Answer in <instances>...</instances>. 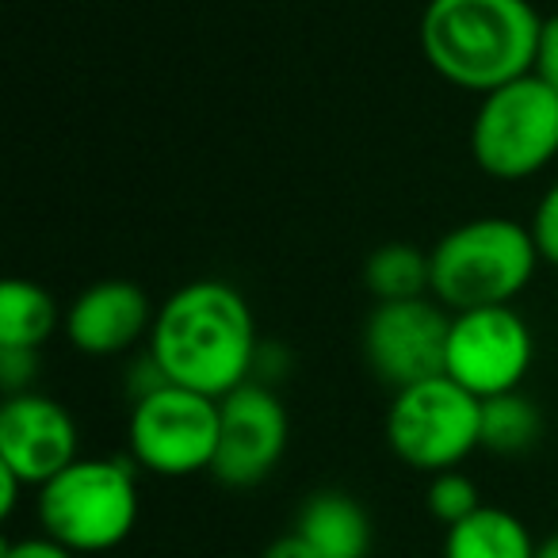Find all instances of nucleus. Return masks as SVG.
I'll return each mask as SVG.
<instances>
[{
  "instance_id": "22",
  "label": "nucleus",
  "mask_w": 558,
  "mask_h": 558,
  "mask_svg": "<svg viewBox=\"0 0 558 558\" xmlns=\"http://www.w3.org/2000/svg\"><path fill=\"white\" fill-rule=\"evenodd\" d=\"M0 558H81V555H73L70 547L54 543L50 535H32V539H12V543H4Z\"/></svg>"
},
{
  "instance_id": "5",
  "label": "nucleus",
  "mask_w": 558,
  "mask_h": 558,
  "mask_svg": "<svg viewBox=\"0 0 558 558\" xmlns=\"http://www.w3.org/2000/svg\"><path fill=\"white\" fill-rule=\"evenodd\" d=\"M471 154L494 180H527L558 157V93L535 73L482 96L471 123Z\"/></svg>"
},
{
  "instance_id": "23",
  "label": "nucleus",
  "mask_w": 558,
  "mask_h": 558,
  "mask_svg": "<svg viewBox=\"0 0 558 558\" xmlns=\"http://www.w3.org/2000/svg\"><path fill=\"white\" fill-rule=\"evenodd\" d=\"M260 558H322V555L299 532H288V535H279V539H271Z\"/></svg>"
},
{
  "instance_id": "21",
  "label": "nucleus",
  "mask_w": 558,
  "mask_h": 558,
  "mask_svg": "<svg viewBox=\"0 0 558 558\" xmlns=\"http://www.w3.org/2000/svg\"><path fill=\"white\" fill-rule=\"evenodd\" d=\"M532 73L543 81V85L558 93V16L543 20L539 50H535V70Z\"/></svg>"
},
{
  "instance_id": "20",
  "label": "nucleus",
  "mask_w": 558,
  "mask_h": 558,
  "mask_svg": "<svg viewBox=\"0 0 558 558\" xmlns=\"http://www.w3.org/2000/svg\"><path fill=\"white\" fill-rule=\"evenodd\" d=\"M39 375V352L35 349H0V387L4 395H27Z\"/></svg>"
},
{
  "instance_id": "13",
  "label": "nucleus",
  "mask_w": 558,
  "mask_h": 558,
  "mask_svg": "<svg viewBox=\"0 0 558 558\" xmlns=\"http://www.w3.org/2000/svg\"><path fill=\"white\" fill-rule=\"evenodd\" d=\"M295 532L322 558H367L372 555V517L344 489H318L303 501Z\"/></svg>"
},
{
  "instance_id": "14",
  "label": "nucleus",
  "mask_w": 558,
  "mask_h": 558,
  "mask_svg": "<svg viewBox=\"0 0 558 558\" xmlns=\"http://www.w3.org/2000/svg\"><path fill=\"white\" fill-rule=\"evenodd\" d=\"M444 558H535V539L509 509L482 505L444 535Z\"/></svg>"
},
{
  "instance_id": "11",
  "label": "nucleus",
  "mask_w": 558,
  "mask_h": 558,
  "mask_svg": "<svg viewBox=\"0 0 558 558\" xmlns=\"http://www.w3.org/2000/svg\"><path fill=\"white\" fill-rule=\"evenodd\" d=\"M77 425L70 410L47 395H16L0 405V466L27 482V486H47L54 474L77 463Z\"/></svg>"
},
{
  "instance_id": "6",
  "label": "nucleus",
  "mask_w": 558,
  "mask_h": 558,
  "mask_svg": "<svg viewBox=\"0 0 558 558\" xmlns=\"http://www.w3.org/2000/svg\"><path fill=\"white\" fill-rule=\"evenodd\" d=\"M387 444L413 471H456L474 448H482V398L448 375L395 390L387 410Z\"/></svg>"
},
{
  "instance_id": "10",
  "label": "nucleus",
  "mask_w": 558,
  "mask_h": 558,
  "mask_svg": "<svg viewBox=\"0 0 558 558\" xmlns=\"http://www.w3.org/2000/svg\"><path fill=\"white\" fill-rule=\"evenodd\" d=\"M288 410L264 383L248 379L218 402V451L210 474L230 489L260 486L288 451Z\"/></svg>"
},
{
  "instance_id": "12",
  "label": "nucleus",
  "mask_w": 558,
  "mask_h": 558,
  "mask_svg": "<svg viewBox=\"0 0 558 558\" xmlns=\"http://www.w3.org/2000/svg\"><path fill=\"white\" fill-rule=\"evenodd\" d=\"M146 291L126 279H100L65 311V337L85 356H119L154 329Z\"/></svg>"
},
{
  "instance_id": "16",
  "label": "nucleus",
  "mask_w": 558,
  "mask_h": 558,
  "mask_svg": "<svg viewBox=\"0 0 558 558\" xmlns=\"http://www.w3.org/2000/svg\"><path fill=\"white\" fill-rule=\"evenodd\" d=\"M364 288L379 303L425 299V291H433V260L410 241H387L364 260Z\"/></svg>"
},
{
  "instance_id": "15",
  "label": "nucleus",
  "mask_w": 558,
  "mask_h": 558,
  "mask_svg": "<svg viewBox=\"0 0 558 558\" xmlns=\"http://www.w3.org/2000/svg\"><path fill=\"white\" fill-rule=\"evenodd\" d=\"M58 329V303L47 288L32 279H4L0 283V349H35L50 341Z\"/></svg>"
},
{
  "instance_id": "9",
  "label": "nucleus",
  "mask_w": 558,
  "mask_h": 558,
  "mask_svg": "<svg viewBox=\"0 0 558 558\" xmlns=\"http://www.w3.org/2000/svg\"><path fill=\"white\" fill-rule=\"evenodd\" d=\"M451 318L440 303L405 299V303H375L364 322V356L375 379L395 390L436 379L448 372Z\"/></svg>"
},
{
  "instance_id": "19",
  "label": "nucleus",
  "mask_w": 558,
  "mask_h": 558,
  "mask_svg": "<svg viewBox=\"0 0 558 558\" xmlns=\"http://www.w3.org/2000/svg\"><path fill=\"white\" fill-rule=\"evenodd\" d=\"M532 238H535V248H539V260L555 264L558 268V180L543 192L539 207H535V218H532Z\"/></svg>"
},
{
  "instance_id": "3",
  "label": "nucleus",
  "mask_w": 558,
  "mask_h": 558,
  "mask_svg": "<svg viewBox=\"0 0 558 558\" xmlns=\"http://www.w3.org/2000/svg\"><path fill=\"white\" fill-rule=\"evenodd\" d=\"M428 260L436 303L463 314L509 306L532 283L539 248L532 230L512 218H471L444 233Z\"/></svg>"
},
{
  "instance_id": "2",
  "label": "nucleus",
  "mask_w": 558,
  "mask_h": 558,
  "mask_svg": "<svg viewBox=\"0 0 558 558\" xmlns=\"http://www.w3.org/2000/svg\"><path fill=\"white\" fill-rule=\"evenodd\" d=\"M543 16L527 0H428L421 54L448 85L489 96L535 70Z\"/></svg>"
},
{
  "instance_id": "4",
  "label": "nucleus",
  "mask_w": 558,
  "mask_h": 558,
  "mask_svg": "<svg viewBox=\"0 0 558 558\" xmlns=\"http://www.w3.org/2000/svg\"><path fill=\"white\" fill-rule=\"evenodd\" d=\"M43 535L73 555H104L138 524V478L123 459H77L39 486Z\"/></svg>"
},
{
  "instance_id": "1",
  "label": "nucleus",
  "mask_w": 558,
  "mask_h": 558,
  "mask_svg": "<svg viewBox=\"0 0 558 558\" xmlns=\"http://www.w3.org/2000/svg\"><path fill=\"white\" fill-rule=\"evenodd\" d=\"M256 326L248 303L218 279L172 291L149 329V356L165 379L222 402L253 379Z\"/></svg>"
},
{
  "instance_id": "24",
  "label": "nucleus",
  "mask_w": 558,
  "mask_h": 558,
  "mask_svg": "<svg viewBox=\"0 0 558 558\" xmlns=\"http://www.w3.org/2000/svg\"><path fill=\"white\" fill-rule=\"evenodd\" d=\"M27 482L20 478V474H12L9 466H0V517L9 520L12 512H16L20 505V489H24Z\"/></svg>"
},
{
  "instance_id": "17",
  "label": "nucleus",
  "mask_w": 558,
  "mask_h": 558,
  "mask_svg": "<svg viewBox=\"0 0 558 558\" xmlns=\"http://www.w3.org/2000/svg\"><path fill=\"white\" fill-rule=\"evenodd\" d=\"M543 436V413L520 390L482 402V448L494 456H524Z\"/></svg>"
},
{
  "instance_id": "25",
  "label": "nucleus",
  "mask_w": 558,
  "mask_h": 558,
  "mask_svg": "<svg viewBox=\"0 0 558 558\" xmlns=\"http://www.w3.org/2000/svg\"><path fill=\"white\" fill-rule=\"evenodd\" d=\"M535 558H558V532L535 543Z\"/></svg>"
},
{
  "instance_id": "7",
  "label": "nucleus",
  "mask_w": 558,
  "mask_h": 558,
  "mask_svg": "<svg viewBox=\"0 0 558 558\" xmlns=\"http://www.w3.org/2000/svg\"><path fill=\"white\" fill-rule=\"evenodd\" d=\"M131 459L161 478L210 471L218 451V402L177 383L134 398Z\"/></svg>"
},
{
  "instance_id": "18",
  "label": "nucleus",
  "mask_w": 558,
  "mask_h": 558,
  "mask_svg": "<svg viewBox=\"0 0 558 558\" xmlns=\"http://www.w3.org/2000/svg\"><path fill=\"white\" fill-rule=\"evenodd\" d=\"M425 505L444 527H451V524H459V520L474 517V512L482 509V497H478V486L456 466V471L433 474V482H428V489H425Z\"/></svg>"
},
{
  "instance_id": "8",
  "label": "nucleus",
  "mask_w": 558,
  "mask_h": 558,
  "mask_svg": "<svg viewBox=\"0 0 558 558\" xmlns=\"http://www.w3.org/2000/svg\"><path fill=\"white\" fill-rule=\"evenodd\" d=\"M532 333L512 306H482L451 318L448 379H456L474 398H497L520 390L532 367Z\"/></svg>"
}]
</instances>
